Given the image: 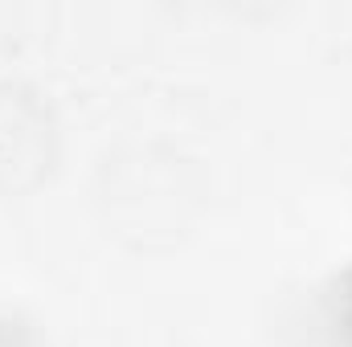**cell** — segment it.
<instances>
[{"mask_svg": "<svg viewBox=\"0 0 352 347\" xmlns=\"http://www.w3.org/2000/svg\"><path fill=\"white\" fill-rule=\"evenodd\" d=\"M316 327H320L324 347H352V265L320 290Z\"/></svg>", "mask_w": 352, "mask_h": 347, "instance_id": "1", "label": "cell"}]
</instances>
